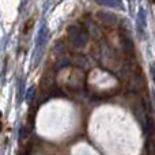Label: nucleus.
<instances>
[{
    "label": "nucleus",
    "mask_w": 155,
    "mask_h": 155,
    "mask_svg": "<svg viewBox=\"0 0 155 155\" xmlns=\"http://www.w3.org/2000/svg\"><path fill=\"white\" fill-rule=\"evenodd\" d=\"M35 18H37V14H34V15H33L31 18L26 22V25L23 26V31H22V34L23 35H27L29 33H31V29H33V26H34V23H35Z\"/></svg>",
    "instance_id": "1"
},
{
    "label": "nucleus",
    "mask_w": 155,
    "mask_h": 155,
    "mask_svg": "<svg viewBox=\"0 0 155 155\" xmlns=\"http://www.w3.org/2000/svg\"><path fill=\"white\" fill-rule=\"evenodd\" d=\"M2 127H3V117H2V114H0V132H2Z\"/></svg>",
    "instance_id": "2"
},
{
    "label": "nucleus",
    "mask_w": 155,
    "mask_h": 155,
    "mask_svg": "<svg viewBox=\"0 0 155 155\" xmlns=\"http://www.w3.org/2000/svg\"><path fill=\"white\" fill-rule=\"evenodd\" d=\"M151 3H155V0H151Z\"/></svg>",
    "instance_id": "3"
}]
</instances>
